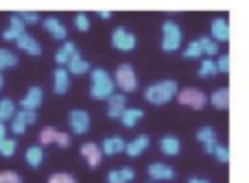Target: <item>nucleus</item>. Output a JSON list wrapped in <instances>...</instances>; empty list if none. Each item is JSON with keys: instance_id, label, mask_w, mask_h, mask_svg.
<instances>
[{"instance_id": "obj_1", "label": "nucleus", "mask_w": 249, "mask_h": 183, "mask_svg": "<svg viewBox=\"0 0 249 183\" xmlns=\"http://www.w3.org/2000/svg\"><path fill=\"white\" fill-rule=\"evenodd\" d=\"M177 94H179V85H177L175 79H162V81H155L146 87L144 100L149 102V105L162 107V105H166V102H171L173 98H177Z\"/></svg>"}, {"instance_id": "obj_2", "label": "nucleus", "mask_w": 249, "mask_h": 183, "mask_svg": "<svg viewBox=\"0 0 249 183\" xmlns=\"http://www.w3.org/2000/svg\"><path fill=\"white\" fill-rule=\"evenodd\" d=\"M112 94H116L114 77L103 68H92L90 70V96L94 100H107Z\"/></svg>"}, {"instance_id": "obj_3", "label": "nucleus", "mask_w": 249, "mask_h": 183, "mask_svg": "<svg viewBox=\"0 0 249 183\" xmlns=\"http://www.w3.org/2000/svg\"><path fill=\"white\" fill-rule=\"evenodd\" d=\"M162 39H160V48L164 52H177L181 48V39H184V33H181V26L177 24L175 20H164L162 22Z\"/></svg>"}, {"instance_id": "obj_4", "label": "nucleus", "mask_w": 249, "mask_h": 183, "mask_svg": "<svg viewBox=\"0 0 249 183\" xmlns=\"http://www.w3.org/2000/svg\"><path fill=\"white\" fill-rule=\"evenodd\" d=\"M114 83H116V87H121V92L124 96L136 92L138 90V74H136V70H133V66L131 64L118 66L116 72H114Z\"/></svg>"}, {"instance_id": "obj_5", "label": "nucleus", "mask_w": 249, "mask_h": 183, "mask_svg": "<svg viewBox=\"0 0 249 183\" xmlns=\"http://www.w3.org/2000/svg\"><path fill=\"white\" fill-rule=\"evenodd\" d=\"M177 102H179L181 107L201 111L203 107L208 105V94L197 90V87H184V90H179V94H177Z\"/></svg>"}, {"instance_id": "obj_6", "label": "nucleus", "mask_w": 249, "mask_h": 183, "mask_svg": "<svg viewBox=\"0 0 249 183\" xmlns=\"http://www.w3.org/2000/svg\"><path fill=\"white\" fill-rule=\"evenodd\" d=\"M112 46L121 52H131V50H136V46H138V37L127 26H116V29L112 31Z\"/></svg>"}, {"instance_id": "obj_7", "label": "nucleus", "mask_w": 249, "mask_h": 183, "mask_svg": "<svg viewBox=\"0 0 249 183\" xmlns=\"http://www.w3.org/2000/svg\"><path fill=\"white\" fill-rule=\"evenodd\" d=\"M68 124L74 135H83V133L90 131V124H92L90 114L86 109H72L68 114Z\"/></svg>"}, {"instance_id": "obj_8", "label": "nucleus", "mask_w": 249, "mask_h": 183, "mask_svg": "<svg viewBox=\"0 0 249 183\" xmlns=\"http://www.w3.org/2000/svg\"><path fill=\"white\" fill-rule=\"evenodd\" d=\"M195 140L203 146V153L212 155L214 149L219 146V137H216V131L212 127H199L197 133H195Z\"/></svg>"}, {"instance_id": "obj_9", "label": "nucleus", "mask_w": 249, "mask_h": 183, "mask_svg": "<svg viewBox=\"0 0 249 183\" xmlns=\"http://www.w3.org/2000/svg\"><path fill=\"white\" fill-rule=\"evenodd\" d=\"M146 175H149L151 181H173L175 179V168L168 166V164H162V162H153L149 164L146 168Z\"/></svg>"}, {"instance_id": "obj_10", "label": "nucleus", "mask_w": 249, "mask_h": 183, "mask_svg": "<svg viewBox=\"0 0 249 183\" xmlns=\"http://www.w3.org/2000/svg\"><path fill=\"white\" fill-rule=\"evenodd\" d=\"M35 122H37V114H35V111L20 109V111H16V116H13V120H11V131L16 133V135H22V133L26 131V127L35 124Z\"/></svg>"}, {"instance_id": "obj_11", "label": "nucleus", "mask_w": 249, "mask_h": 183, "mask_svg": "<svg viewBox=\"0 0 249 183\" xmlns=\"http://www.w3.org/2000/svg\"><path fill=\"white\" fill-rule=\"evenodd\" d=\"M42 100H44L42 87H39V85H33V87H29L24 96L20 98V107H22V109H26V111H35L39 105H42Z\"/></svg>"}, {"instance_id": "obj_12", "label": "nucleus", "mask_w": 249, "mask_h": 183, "mask_svg": "<svg viewBox=\"0 0 249 183\" xmlns=\"http://www.w3.org/2000/svg\"><path fill=\"white\" fill-rule=\"evenodd\" d=\"M210 37L216 44L221 42H230V22L225 17H212L210 22Z\"/></svg>"}, {"instance_id": "obj_13", "label": "nucleus", "mask_w": 249, "mask_h": 183, "mask_svg": "<svg viewBox=\"0 0 249 183\" xmlns=\"http://www.w3.org/2000/svg\"><path fill=\"white\" fill-rule=\"evenodd\" d=\"M26 24L20 20V17L16 16V13H11L9 16V24H7V29L2 31V39H7V42H16L18 37H22V35L26 33Z\"/></svg>"}, {"instance_id": "obj_14", "label": "nucleus", "mask_w": 249, "mask_h": 183, "mask_svg": "<svg viewBox=\"0 0 249 183\" xmlns=\"http://www.w3.org/2000/svg\"><path fill=\"white\" fill-rule=\"evenodd\" d=\"M81 157L86 159V164L90 168H96L103 162V150H101V146L94 144V142H86V144H81Z\"/></svg>"}, {"instance_id": "obj_15", "label": "nucleus", "mask_w": 249, "mask_h": 183, "mask_svg": "<svg viewBox=\"0 0 249 183\" xmlns=\"http://www.w3.org/2000/svg\"><path fill=\"white\" fill-rule=\"evenodd\" d=\"M158 146L166 157H177V155L181 153V140L177 135H173V133H166V135L160 137Z\"/></svg>"}, {"instance_id": "obj_16", "label": "nucleus", "mask_w": 249, "mask_h": 183, "mask_svg": "<svg viewBox=\"0 0 249 183\" xmlns=\"http://www.w3.org/2000/svg\"><path fill=\"white\" fill-rule=\"evenodd\" d=\"M42 24H44V29H46L48 35H53L55 39H61V42H66V37H68V29H66V24L59 20V17H55V16L44 17Z\"/></svg>"}, {"instance_id": "obj_17", "label": "nucleus", "mask_w": 249, "mask_h": 183, "mask_svg": "<svg viewBox=\"0 0 249 183\" xmlns=\"http://www.w3.org/2000/svg\"><path fill=\"white\" fill-rule=\"evenodd\" d=\"M127 109V96L121 92V94H112L107 98V118L112 120H118L123 116V111Z\"/></svg>"}, {"instance_id": "obj_18", "label": "nucleus", "mask_w": 249, "mask_h": 183, "mask_svg": "<svg viewBox=\"0 0 249 183\" xmlns=\"http://www.w3.org/2000/svg\"><path fill=\"white\" fill-rule=\"evenodd\" d=\"M16 46L20 48L22 52L31 55V57H39V55H42V44H39L37 39H35L33 35H29V33H24L22 37H18L16 39Z\"/></svg>"}, {"instance_id": "obj_19", "label": "nucleus", "mask_w": 249, "mask_h": 183, "mask_svg": "<svg viewBox=\"0 0 249 183\" xmlns=\"http://www.w3.org/2000/svg\"><path fill=\"white\" fill-rule=\"evenodd\" d=\"M124 146H127V142H124L121 135H109V137H105L103 140L101 150H103L105 157H114V155L124 153Z\"/></svg>"}, {"instance_id": "obj_20", "label": "nucleus", "mask_w": 249, "mask_h": 183, "mask_svg": "<svg viewBox=\"0 0 249 183\" xmlns=\"http://www.w3.org/2000/svg\"><path fill=\"white\" fill-rule=\"evenodd\" d=\"M151 144V137L146 135V133H140L138 137H133L131 142H127V146H124V153L129 155V157H140L142 153H144L146 149H149Z\"/></svg>"}, {"instance_id": "obj_21", "label": "nucleus", "mask_w": 249, "mask_h": 183, "mask_svg": "<svg viewBox=\"0 0 249 183\" xmlns=\"http://www.w3.org/2000/svg\"><path fill=\"white\" fill-rule=\"evenodd\" d=\"M70 90V74L66 68H57L55 72H53V92L55 94H66Z\"/></svg>"}, {"instance_id": "obj_22", "label": "nucleus", "mask_w": 249, "mask_h": 183, "mask_svg": "<svg viewBox=\"0 0 249 183\" xmlns=\"http://www.w3.org/2000/svg\"><path fill=\"white\" fill-rule=\"evenodd\" d=\"M77 44L74 42H68V39H66L64 44H61V48L59 50L55 52V61H57V66H59V68H64V66H68V61L72 59L74 55H77Z\"/></svg>"}, {"instance_id": "obj_23", "label": "nucleus", "mask_w": 249, "mask_h": 183, "mask_svg": "<svg viewBox=\"0 0 249 183\" xmlns=\"http://www.w3.org/2000/svg\"><path fill=\"white\" fill-rule=\"evenodd\" d=\"M208 105H212L219 111H225L230 107V90L228 87H219V90H214L210 96H208Z\"/></svg>"}, {"instance_id": "obj_24", "label": "nucleus", "mask_w": 249, "mask_h": 183, "mask_svg": "<svg viewBox=\"0 0 249 183\" xmlns=\"http://www.w3.org/2000/svg\"><path fill=\"white\" fill-rule=\"evenodd\" d=\"M133 179H136V170L131 166H123L107 172V183H131Z\"/></svg>"}, {"instance_id": "obj_25", "label": "nucleus", "mask_w": 249, "mask_h": 183, "mask_svg": "<svg viewBox=\"0 0 249 183\" xmlns=\"http://www.w3.org/2000/svg\"><path fill=\"white\" fill-rule=\"evenodd\" d=\"M142 118H144V111H142V109H138V107H127L118 120H121V124L124 129H133Z\"/></svg>"}, {"instance_id": "obj_26", "label": "nucleus", "mask_w": 249, "mask_h": 183, "mask_svg": "<svg viewBox=\"0 0 249 183\" xmlns=\"http://www.w3.org/2000/svg\"><path fill=\"white\" fill-rule=\"evenodd\" d=\"M66 70H68V74H88L92 70V66L88 64V59H83V57L77 52V55L68 61V68Z\"/></svg>"}, {"instance_id": "obj_27", "label": "nucleus", "mask_w": 249, "mask_h": 183, "mask_svg": "<svg viewBox=\"0 0 249 183\" xmlns=\"http://www.w3.org/2000/svg\"><path fill=\"white\" fill-rule=\"evenodd\" d=\"M24 162L29 164L31 168H39L44 164V149L42 146H29L26 149V153H24Z\"/></svg>"}, {"instance_id": "obj_28", "label": "nucleus", "mask_w": 249, "mask_h": 183, "mask_svg": "<svg viewBox=\"0 0 249 183\" xmlns=\"http://www.w3.org/2000/svg\"><path fill=\"white\" fill-rule=\"evenodd\" d=\"M197 42H199V46H201V52L208 57V59H210V57H216V55H219V44H216L214 39L210 37V35H201Z\"/></svg>"}, {"instance_id": "obj_29", "label": "nucleus", "mask_w": 249, "mask_h": 183, "mask_svg": "<svg viewBox=\"0 0 249 183\" xmlns=\"http://www.w3.org/2000/svg\"><path fill=\"white\" fill-rule=\"evenodd\" d=\"M18 66V55L9 48H0V72L9 68H16Z\"/></svg>"}, {"instance_id": "obj_30", "label": "nucleus", "mask_w": 249, "mask_h": 183, "mask_svg": "<svg viewBox=\"0 0 249 183\" xmlns=\"http://www.w3.org/2000/svg\"><path fill=\"white\" fill-rule=\"evenodd\" d=\"M197 74L201 79H210V77H216L219 74V70H216V64H214V59H203L201 64H199V70H197Z\"/></svg>"}, {"instance_id": "obj_31", "label": "nucleus", "mask_w": 249, "mask_h": 183, "mask_svg": "<svg viewBox=\"0 0 249 183\" xmlns=\"http://www.w3.org/2000/svg\"><path fill=\"white\" fill-rule=\"evenodd\" d=\"M16 116V105H13L11 98H2L0 100V122H7V120H13Z\"/></svg>"}, {"instance_id": "obj_32", "label": "nucleus", "mask_w": 249, "mask_h": 183, "mask_svg": "<svg viewBox=\"0 0 249 183\" xmlns=\"http://www.w3.org/2000/svg\"><path fill=\"white\" fill-rule=\"evenodd\" d=\"M181 57H184V59H199V57H203L201 46H199V42H197V39H193V42H188V46L184 48V52H181Z\"/></svg>"}, {"instance_id": "obj_33", "label": "nucleus", "mask_w": 249, "mask_h": 183, "mask_svg": "<svg viewBox=\"0 0 249 183\" xmlns=\"http://www.w3.org/2000/svg\"><path fill=\"white\" fill-rule=\"evenodd\" d=\"M57 129H53V127H46V129H42L39 131V146H48V144H55V140H57Z\"/></svg>"}, {"instance_id": "obj_34", "label": "nucleus", "mask_w": 249, "mask_h": 183, "mask_svg": "<svg viewBox=\"0 0 249 183\" xmlns=\"http://www.w3.org/2000/svg\"><path fill=\"white\" fill-rule=\"evenodd\" d=\"M16 149H18V142L16 140L4 137V140L0 142V155H2V157H11V155H16Z\"/></svg>"}, {"instance_id": "obj_35", "label": "nucleus", "mask_w": 249, "mask_h": 183, "mask_svg": "<svg viewBox=\"0 0 249 183\" xmlns=\"http://www.w3.org/2000/svg\"><path fill=\"white\" fill-rule=\"evenodd\" d=\"M74 29L81 31V33L90 31V17H88V13H74Z\"/></svg>"}, {"instance_id": "obj_36", "label": "nucleus", "mask_w": 249, "mask_h": 183, "mask_svg": "<svg viewBox=\"0 0 249 183\" xmlns=\"http://www.w3.org/2000/svg\"><path fill=\"white\" fill-rule=\"evenodd\" d=\"M16 16L20 17L24 24H37L42 17H39V13H35V11H16Z\"/></svg>"}, {"instance_id": "obj_37", "label": "nucleus", "mask_w": 249, "mask_h": 183, "mask_svg": "<svg viewBox=\"0 0 249 183\" xmlns=\"http://www.w3.org/2000/svg\"><path fill=\"white\" fill-rule=\"evenodd\" d=\"M212 157H214L219 164H228L230 162V149L228 146H223V144H219L214 149V153H212Z\"/></svg>"}, {"instance_id": "obj_38", "label": "nucleus", "mask_w": 249, "mask_h": 183, "mask_svg": "<svg viewBox=\"0 0 249 183\" xmlns=\"http://www.w3.org/2000/svg\"><path fill=\"white\" fill-rule=\"evenodd\" d=\"M48 183H79V181L68 172H55V175H51Z\"/></svg>"}, {"instance_id": "obj_39", "label": "nucleus", "mask_w": 249, "mask_h": 183, "mask_svg": "<svg viewBox=\"0 0 249 183\" xmlns=\"http://www.w3.org/2000/svg\"><path fill=\"white\" fill-rule=\"evenodd\" d=\"M0 183H22V177L13 170H2L0 172Z\"/></svg>"}, {"instance_id": "obj_40", "label": "nucleus", "mask_w": 249, "mask_h": 183, "mask_svg": "<svg viewBox=\"0 0 249 183\" xmlns=\"http://www.w3.org/2000/svg\"><path fill=\"white\" fill-rule=\"evenodd\" d=\"M214 64H216V70H219V72H223V74L230 72V55H219Z\"/></svg>"}, {"instance_id": "obj_41", "label": "nucleus", "mask_w": 249, "mask_h": 183, "mask_svg": "<svg viewBox=\"0 0 249 183\" xmlns=\"http://www.w3.org/2000/svg\"><path fill=\"white\" fill-rule=\"evenodd\" d=\"M70 142H72V140H70V135H68V133H57V140H55V144L57 146H59V149H68V146H70Z\"/></svg>"}, {"instance_id": "obj_42", "label": "nucleus", "mask_w": 249, "mask_h": 183, "mask_svg": "<svg viewBox=\"0 0 249 183\" xmlns=\"http://www.w3.org/2000/svg\"><path fill=\"white\" fill-rule=\"evenodd\" d=\"M186 183H210V179H206V177H188Z\"/></svg>"}, {"instance_id": "obj_43", "label": "nucleus", "mask_w": 249, "mask_h": 183, "mask_svg": "<svg viewBox=\"0 0 249 183\" xmlns=\"http://www.w3.org/2000/svg\"><path fill=\"white\" fill-rule=\"evenodd\" d=\"M99 17L101 20H109V17H112V11H99Z\"/></svg>"}, {"instance_id": "obj_44", "label": "nucleus", "mask_w": 249, "mask_h": 183, "mask_svg": "<svg viewBox=\"0 0 249 183\" xmlns=\"http://www.w3.org/2000/svg\"><path fill=\"white\" fill-rule=\"evenodd\" d=\"M7 137V127H4V122H0V140H4Z\"/></svg>"}, {"instance_id": "obj_45", "label": "nucleus", "mask_w": 249, "mask_h": 183, "mask_svg": "<svg viewBox=\"0 0 249 183\" xmlns=\"http://www.w3.org/2000/svg\"><path fill=\"white\" fill-rule=\"evenodd\" d=\"M2 85H4V77H2V72H0V90H2Z\"/></svg>"}, {"instance_id": "obj_46", "label": "nucleus", "mask_w": 249, "mask_h": 183, "mask_svg": "<svg viewBox=\"0 0 249 183\" xmlns=\"http://www.w3.org/2000/svg\"><path fill=\"white\" fill-rule=\"evenodd\" d=\"M149 183H153V181H149Z\"/></svg>"}, {"instance_id": "obj_47", "label": "nucleus", "mask_w": 249, "mask_h": 183, "mask_svg": "<svg viewBox=\"0 0 249 183\" xmlns=\"http://www.w3.org/2000/svg\"><path fill=\"white\" fill-rule=\"evenodd\" d=\"M0 142H2V140H0Z\"/></svg>"}]
</instances>
